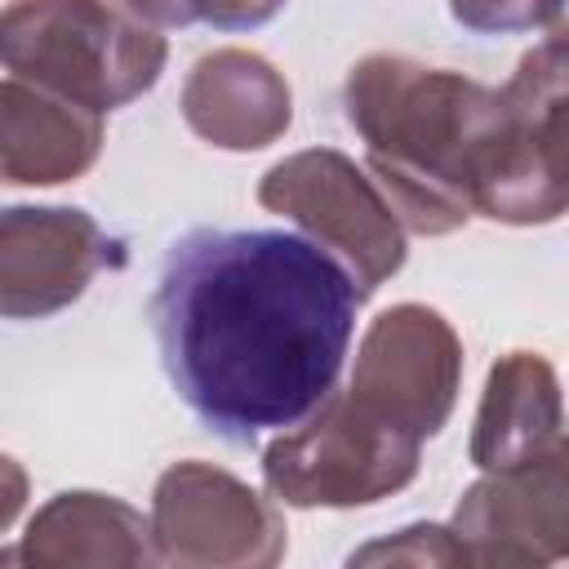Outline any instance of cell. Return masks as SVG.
<instances>
[{
	"mask_svg": "<svg viewBox=\"0 0 569 569\" xmlns=\"http://www.w3.org/2000/svg\"><path fill=\"white\" fill-rule=\"evenodd\" d=\"M551 36H556V40H569V4H565V13H560V22L551 27Z\"/></svg>",
	"mask_w": 569,
	"mask_h": 569,
	"instance_id": "d6986e66",
	"label": "cell"
},
{
	"mask_svg": "<svg viewBox=\"0 0 569 569\" xmlns=\"http://www.w3.org/2000/svg\"><path fill=\"white\" fill-rule=\"evenodd\" d=\"M120 4L151 27H191V22H209L213 0H120Z\"/></svg>",
	"mask_w": 569,
	"mask_h": 569,
	"instance_id": "ac0fdd59",
	"label": "cell"
},
{
	"mask_svg": "<svg viewBox=\"0 0 569 569\" xmlns=\"http://www.w3.org/2000/svg\"><path fill=\"white\" fill-rule=\"evenodd\" d=\"M347 565H471L453 525H409L347 556Z\"/></svg>",
	"mask_w": 569,
	"mask_h": 569,
	"instance_id": "9a60e30c",
	"label": "cell"
},
{
	"mask_svg": "<svg viewBox=\"0 0 569 569\" xmlns=\"http://www.w3.org/2000/svg\"><path fill=\"white\" fill-rule=\"evenodd\" d=\"M422 440L378 418L351 391H329L262 449V485L284 507H369L418 476Z\"/></svg>",
	"mask_w": 569,
	"mask_h": 569,
	"instance_id": "277c9868",
	"label": "cell"
},
{
	"mask_svg": "<svg viewBox=\"0 0 569 569\" xmlns=\"http://www.w3.org/2000/svg\"><path fill=\"white\" fill-rule=\"evenodd\" d=\"M569 0H449V13L458 27L476 36H511L533 27H556Z\"/></svg>",
	"mask_w": 569,
	"mask_h": 569,
	"instance_id": "2e32d148",
	"label": "cell"
},
{
	"mask_svg": "<svg viewBox=\"0 0 569 569\" xmlns=\"http://www.w3.org/2000/svg\"><path fill=\"white\" fill-rule=\"evenodd\" d=\"M462 387V342L453 325L422 302H396L378 311L360 338L347 391L391 427L431 440Z\"/></svg>",
	"mask_w": 569,
	"mask_h": 569,
	"instance_id": "ba28073f",
	"label": "cell"
},
{
	"mask_svg": "<svg viewBox=\"0 0 569 569\" xmlns=\"http://www.w3.org/2000/svg\"><path fill=\"white\" fill-rule=\"evenodd\" d=\"M187 129L218 151H262L293 124V93L280 67L253 49H213L182 80Z\"/></svg>",
	"mask_w": 569,
	"mask_h": 569,
	"instance_id": "8fae6325",
	"label": "cell"
},
{
	"mask_svg": "<svg viewBox=\"0 0 569 569\" xmlns=\"http://www.w3.org/2000/svg\"><path fill=\"white\" fill-rule=\"evenodd\" d=\"M498 93L511 147L480 218L507 227L556 222L569 209V40L533 44Z\"/></svg>",
	"mask_w": 569,
	"mask_h": 569,
	"instance_id": "52a82bcc",
	"label": "cell"
},
{
	"mask_svg": "<svg viewBox=\"0 0 569 569\" xmlns=\"http://www.w3.org/2000/svg\"><path fill=\"white\" fill-rule=\"evenodd\" d=\"M565 431V396L547 356L507 351L489 365L476 427H471V462L480 471L516 467L542 453Z\"/></svg>",
	"mask_w": 569,
	"mask_h": 569,
	"instance_id": "4fadbf2b",
	"label": "cell"
},
{
	"mask_svg": "<svg viewBox=\"0 0 569 569\" xmlns=\"http://www.w3.org/2000/svg\"><path fill=\"white\" fill-rule=\"evenodd\" d=\"M365 289L311 236L196 227L160 262L151 333L178 400L253 445L329 400Z\"/></svg>",
	"mask_w": 569,
	"mask_h": 569,
	"instance_id": "6da1fadb",
	"label": "cell"
},
{
	"mask_svg": "<svg viewBox=\"0 0 569 569\" xmlns=\"http://www.w3.org/2000/svg\"><path fill=\"white\" fill-rule=\"evenodd\" d=\"M156 565L178 569H262L289 547L284 516L240 476L187 458L173 462L151 493Z\"/></svg>",
	"mask_w": 569,
	"mask_h": 569,
	"instance_id": "8992f818",
	"label": "cell"
},
{
	"mask_svg": "<svg viewBox=\"0 0 569 569\" xmlns=\"http://www.w3.org/2000/svg\"><path fill=\"white\" fill-rule=\"evenodd\" d=\"M107 236L84 209L13 204L0 218V311L44 320L71 307L107 262Z\"/></svg>",
	"mask_w": 569,
	"mask_h": 569,
	"instance_id": "30bf717a",
	"label": "cell"
},
{
	"mask_svg": "<svg viewBox=\"0 0 569 569\" xmlns=\"http://www.w3.org/2000/svg\"><path fill=\"white\" fill-rule=\"evenodd\" d=\"M102 151V111L36 80L0 84V169L13 187H58L93 169Z\"/></svg>",
	"mask_w": 569,
	"mask_h": 569,
	"instance_id": "7c38bea8",
	"label": "cell"
},
{
	"mask_svg": "<svg viewBox=\"0 0 569 569\" xmlns=\"http://www.w3.org/2000/svg\"><path fill=\"white\" fill-rule=\"evenodd\" d=\"M258 204L298 222L365 289V298L405 267V222L382 187L342 151L307 147L276 160L258 182Z\"/></svg>",
	"mask_w": 569,
	"mask_h": 569,
	"instance_id": "5b68a950",
	"label": "cell"
},
{
	"mask_svg": "<svg viewBox=\"0 0 569 569\" xmlns=\"http://www.w3.org/2000/svg\"><path fill=\"white\" fill-rule=\"evenodd\" d=\"M289 0H213L209 4V27L218 31H253L271 22Z\"/></svg>",
	"mask_w": 569,
	"mask_h": 569,
	"instance_id": "e0dca14e",
	"label": "cell"
},
{
	"mask_svg": "<svg viewBox=\"0 0 569 569\" xmlns=\"http://www.w3.org/2000/svg\"><path fill=\"white\" fill-rule=\"evenodd\" d=\"M347 124L405 231L449 236L493 196L511 120L502 93L409 53H365L342 84Z\"/></svg>",
	"mask_w": 569,
	"mask_h": 569,
	"instance_id": "7a4b0ae2",
	"label": "cell"
},
{
	"mask_svg": "<svg viewBox=\"0 0 569 569\" xmlns=\"http://www.w3.org/2000/svg\"><path fill=\"white\" fill-rule=\"evenodd\" d=\"M0 58L9 76L107 116L156 89L169 44L133 9L107 0H13L0 18Z\"/></svg>",
	"mask_w": 569,
	"mask_h": 569,
	"instance_id": "3957f363",
	"label": "cell"
},
{
	"mask_svg": "<svg viewBox=\"0 0 569 569\" xmlns=\"http://www.w3.org/2000/svg\"><path fill=\"white\" fill-rule=\"evenodd\" d=\"M22 565L40 569H80V565H151L156 542H151V516L133 511L129 502L93 489H67L53 493L27 525Z\"/></svg>",
	"mask_w": 569,
	"mask_h": 569,
	"instance_id": "5bb4252c",
	"label": "cell"
},
{
	"mask_svg": "<svg viewBox=\"0 0 569 569\" xmlns=\"http://www.w3.org/2000/svg\"><path fill=\"white\" fill-rule=\"evenodd\" d=\"M449 525L471 565H569V431L542 453L467 485Z\"/></svg>",
	"mask_w": 569,
	"mask_h": 569,
	"instance_id": "9c48e42d",
	"label": "cell"
}]
</instances>
